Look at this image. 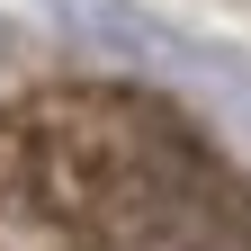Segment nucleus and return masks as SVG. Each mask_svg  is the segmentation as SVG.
Returning <instances> with one entry per match:
<instances>
[{"label":"nucleus","mask_w":251,"mask_h":251,"mask_svg":"<svg viewBox=\"0 0 251 251\" xmlns=\"http://www.w3.org/2000/svg\"><path fill=\"white\" fill-rule=\"evenodd\" d=\"M0 251H251V179L135 81L9 90Z\"/></svg>","instance_id":"f257e3e1"}]
</instances>
